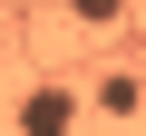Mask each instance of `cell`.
<instances>
[{
  "instance_id": "cell-1",
  "label": "cell",
  "mask_w": 146,
  "mask_h": 136,
  "mask_svg": "<svg viewBox=\"0 0 146 136\" xmlns=\"http://www.w3.org/2000/svg\"><path fill=\"white\" fill-rule=\"evenodd\" d=\"M20 136H78V88L68 78H39L20 97Z\"/></svg>"
},
{
  "instance_id": "cell-2",
  "label": "cell",
  "mask_w": 146,
  "mask_h": 136,
  "mask_svg": "<svg viewBox=\"0 0 146 136\" xmlns=\"http://www.w3.org/2000/svg\"><path fill=\"white\" fill-rule=\"evenodd\" d=\"M127 0H68V29H117Z\"/></svg>"
}]
</instances>
